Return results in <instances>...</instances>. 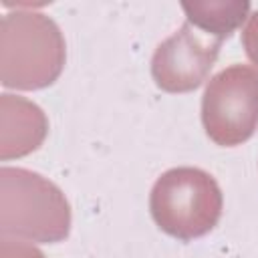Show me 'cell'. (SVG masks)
Instances as JSON below:
<instances>
[{
	"mask_svg": "<svg viewBox=\"0 0 258 258\" xmlns=\"http://www.w3.org/2000/svg\"><path fill=\"white\" fill-rule=\"evenodd\" d=\"M222 191L216 179L198 167H173L153 185L149 210L169 236L194 240L208 234L222 216Z\"/></svg>",
	"mask_w": 258,
	"mask_h": 258,
	"instance_id": "6da1fadb",
	"label": "cell"
},
{
	"mask_svg": "<svg viewBox=\"0 0 258 258\" xmlns=\"http://www.w3.org/2000/svg\"><path fill=\"white\" fill-rule=\"evenodd\" d=\"M2 40L14 42L16 54L2 58V83L18 89H40L50 85L64 64V40L58 26L42 14L6 16Z\"/></svg>",
	"mask_w": 258,
	"mask_h": 258,
	"instance_id": "7a4b0ae2",
	"label": "cell"
},
{
	"mask_svg": "<svg viewBox=\"0 0 258 258\" xmlns=\"http://www.w3.org/2000/svg\"><path fill=\"white\" fill-rule=\"evenodd\" d=\"M202 123L218 145L234 147L250 139L258 127V73L232 64L214 75L204 91Z\"/></svg>",
	"mask_w": 258,
	"mask_h": 258,
	"instance_id": "3957f363",
	"label": "cell"
},
{
	"mask_svg": "<svg viewBox=\"0 0 258 258\" xmlns=\"http://www.w3.org/2000/svg\"><path fill=\"white\" fill-rule=\"evenodd\" d=\"M16 185V212L2 214V232L34 242H58L67 238L71 210L62 191L26 169H2Z\"/></svg>",
	"mask_w": 258,
	"mask_h": 258,
	"instance_id": "277c9868",
	"label": "cell"
},
{
	"mask_svg": "<svg viewBox=\"0 0 258 258\" xmlns=\"http://www.w3.org/2000/svg\"><path fill=\"white\" fill-rule=\"evenodd\" d=\"M224 40L202 36L187 20L161 42L151 58V75L159 89L167 93H187L198 89L210 75Z\"/></svg>",
	"mask_w": 258,
	"mask_h": 258,
	"instance_id": "5b68a950",
	"label": "cell"
},
{
	"mask_svg": "<svg viewBox=\"0 0 258 258\" xmlns=\"http://www.w3.org/2000/svg\"><path fill=\"white\" fill-rule=\"evenodd\" d=\"M183 12L187 22L208 36L226 40L246 18L250 4L248 2H183Z\"/></svg>",
	"mask_w": 258,
	"mask_h": 258,
	"instance_id": "8992f818",
	"label": "cell"
},
{
	"mask_svg": "<svg viewBox=\"0 0 258 258\" xmlns=\"http://www.w3.org/2000/svg\"><path fill=\"white\" fill-rule=\"evenodd\" d=\"M242 44L246 48L248 58L258 67V10L250 16V20L242 32Z\"/></svg>",
	"mask_w": 258,
	"mask_h": 258,
	"instance_id": "52a82bcc",
	"label": "cell"
}]
</instances>
